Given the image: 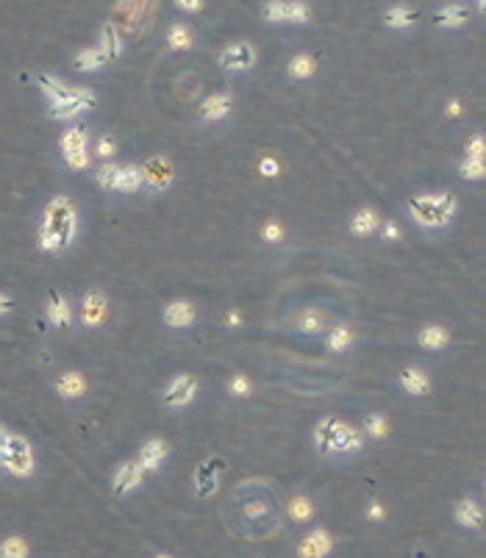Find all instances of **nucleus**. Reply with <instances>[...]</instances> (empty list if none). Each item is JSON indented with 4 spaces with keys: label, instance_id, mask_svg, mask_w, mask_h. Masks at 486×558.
<instances>
[{
    "label": "nucleus",
    "instance_id": "nucleus-18",
    "mask_svg": "<svg viewBox=\"0 0 486 558\" xmlns=\"http://www.w3.org/2000/svg\"><path fill=\"white\" fill-rule=\"evenodd\" d=\"M139 181H142V170H136V167H123V170H117V178H114V183H111V189H117V192H133V189L139 186Z\"/></svg>",
    "mask_w": 486,
    "mask_h": 558
},
{
    "label": "nucleus",
    "instance_id": "nucleus-44",
    "mask_svg": "<svg viewBox=\"0 0 486 558\" xmlns=\"http://www.w3.org/2000/svg\"><path fill=\"white\" fill-rule=\"evenodd\" d=\"M264 239L278 242V239H281V228H278V225H267V228H264Z\"/></svg>",
    "mask_w": 486,
    "mask_h": 558
},
{
    "label": "nucleus",
    "instance_id": "nucleus-5",
    "mask_svg": "<svg viewBox=\"0 0 486 558\" xmlns=\"http://www.w3.org/2000/svg\"><path fill=\"white\" fill-rule=\"evenodd\" d=\"M195 392H198V381L192 378V375H181L176 381L170 383V389L164 392V403L167 406H186L192 397H195Z\"/></svg>",
    "mask_w": 486,
    "mask_h": 558
},
{
    "label": "nucleus",
    "instance_id": "nucleus-34",
    "mask_svg": "<svg viewBox=\"0 0 486 558\" xmlns=\"http://www.w3.org/2000/svg\"><path fill=\"white\" fill-rule=\"evenodd\" d=\"M289 511H292V517H295V519H308V517H311V511H314V506L308 503L306 497H298V500H292V508H289Z\"/></svg>",
    "mask_w": 486,
    "mask_h": 558
},
{
    "label": "nucleus",
    "instance_id": "nucleus-49",
    "mask_svg": "<svg viewBox=\"0 0 486 558\" xmlns=\"http://www.w3.org/2000/svg\"><path fill=\"white\" fill-rule=\"evenodd\" d=\"M478 3H481V6H484V0H478Z\"/></svg>",
    "mask_w": 486,
    "mask_h": 558
},
{
    "label": "nucleus",
    "instance_id": "nucleus-33",
    "mask_svg": "<svg viewBox=\"0 0 486 558\" xmlns=\"http://www.w3.org/2000/svg\"><path fill=\"white\" fill-rule=\"evenodd\" d=\"M333 431H336V420H323V422H320V431H317V445H320V450H328V447H331Z\"/></svg>",
    "mask_w": 486,
    "mask_h": 558
},
{
    "label": "nucleus",
    "instance_id": "nucleus-14",
    "mask_svg": "<svg viewBox=\"0 0 486 558\" xmlns=\"http://www.w3.org/2000/svg\"><path fill=\"white\" fill-rule=\"evenodd\" d=\"M467 20H470V9H467V6H459V3L445 6V9L436 14V26H447V28L464 26Z\"/></svg>",
    "mask_w": 486,
    "mask_h": 558
},
{
    "label": "nucleus",
    "instance_id": "nucleus-24",
    "mask_svg": "<svg viewBox=\"0 0 486 558\" xmlns=\"http://www.w3.org/2000/svg\"><path fill=\"white\" fill-rule=\"evenodd\" d=\"M400 381H403V386L409 389L411 395H425V392H428V378L420 375L417 367H409V370L400 375Z\"/></svg>",
    "mask_w": 486,
    "mask_h": 558
},
{
    "label": "nucleus",
    "instance_id": "nucleus-22",
    "mask_svg": "<svg viewBox=\"0 0 486 558\" xmlns=\"http://www.w3.org/2000/svg\"><path fill=\"white\" fill-rule=\"evenodd\" d=\"M378 214L373 211V208H364V211H358L356 217H353V233H358V236H364V233H373V230L378 228Z\"/></svg>",
    "mask_w": 486,
    "mask_h": 558
},
{
    "label": "nucleus",
    "instance_id": "nucleus-12",
    "mask_svg": "<svg viewBox=\"0 0 486 558\" xmlns=\"http://www.w3.org/2000/svg\"><path fill=\"white\" fill-rule=\"evenodd\" d=\"M139 481H142V467H139V461H126V464L120 467L117 478H114V492H117V494H126V492L133 489Z\"/></svg>",
    "mask_w": 486,
    "mask_h": 558
},
{
    "label": "nucleus",
    "instance_id": "nucleus-15",
    "mask_svg": "<svg viewBox=\"0 0 486 558\" xmlns=\"http://www.w3.org/2000/svg\"><path fill=\"white\" fill-rule=\"evenodd\" d=\"M417 17H420L417 9H409V6H392V9L384 14V23L389 28H403V26L417 23Z\"/></svg>",
    "mask_w": 486,
    "mask_h": 558
},
{
    "label": "nucleus",
    "instance_id": "nucleus-37",
    "mask_svg": "<svg viewBox=\"0 0 486 558\" xmlns=\"http://www.w3.org/2000/svg\"><path fill=\"white\" fill-rule=\"evenodd\" d=\"M64 158H67V164H70V167H76V170H83V167L89 164V156H86V151L64 153Z\"/></svg>",
    "mask_w": 486,
    "mask_h": 558
},
{
    "label": "nucleus",
    "instance_id": "nucleus-17",
    "mask_svg": "<svg viewBox=\"0 0 486 558\" xmlns=\"http://www.w3.org/2000/svg\"><path fill=\"white\" fill-rule=\"evenodd\" d=\"M164 453H167L164 442H158V439L148 442V445L142 447V456H139V467H142V470H156V467L161 464Z\"/></svg>",
    "mask_w": 486,
    "mask_h": 558
},
{
    "label": "nucleus",
    "instance_id": "nucleus-20",
    "mask_svg": "<svg viewBox=\"0 0 486 558\" xmlns=\"http://www.w3.org/2000/svg\"><path fill=\"white\" fill-rule=\"evenodd\" d=\"M108 59L103 56L101 48H86V51H81L78 53V59H76V67L81 70V73H89V70H98V67H103Z\"/></svg>",
    "mask_w": 486,
    "mask_h": 558
},
{
    "label": "nucleus",
    "instance_id": "nucleus-36",
    "mask_svg": "<svg viewBox=\"0 0 486 558\" xmlns=\"http://www.w3.org/2000/svg\"><path fill=\"white\" fill-rule=\"evenodd\" d=\"M367 431H370V436H375V439H384L386 436V422L375 414V417H370L367 420Z\"/></svg>",
    "mask_w": 486,
    "mask_h": 558
},
{
    "label": "nucleus",
    "instance_id": "nucleus-19",
    "mask_svg": "<svg viewBox=\"0 0 486 558\" xmlns=\"http://www.w3.org/2000/svg\"><path fill=\"white\" fill-rule=\"evenodd\" d=\"M231 108V98L228 95H214V98H208L203 103V108H201V114H203V120H220V117H226Z\"/></svg>",
    "mask_w": 486,
    "mask_h": 558
},
{
    "label": "nucleus",
    "instance_id": "nucleus-16",
    "mask_svg": "<svg viewBox=\"0 0 486 558\" xmlns=\"http://www.w3.org/2000/svg\"><path fill=\"white\" fill-rule=\"evenodd\" d=\"M48 317H51L53 325L64 328L70 325V303L59 295V292H51V303H48Z\"/></svg>",
    "mask_w": 486,
    "mask_h": 558
},
{
    "label": "nucleus",
    "instance_id": "nucleus-43",
    "mask_svg": "<svg viewBox=\"0 0 486 558\" xmlns=\"http://www.w3.org/2000/svg\"><path fill=\"white\" fill-rule=\"evenodd\" d=\"M98 153H101V156H111V153H114V142H111L108 136H103L101 145H98Z\"/></svg>",
    "mask_w": 486,
    "mask_h": 558
},
{
    "label": "nucleus",
    "instance_id": "nucleus-41",
    "mask_svg": "<svg viewBox=\"0 0 486 558\" xmlns=\"http://www.w3.org/2000/svg\"><path fill=\"white\" fill-rule=\"evenodd\" d=\"M183 11H201L203 9V0H176Z\"/></svg>",
    "mask_w": 486,
    "mask_h": 558
},
{
    "label": "nucleus",
    "instance_id": "nucleus-8",
    "mask_svg": "<svg viewBox=\"0 0 486 558\" xmlns=\"http://www.w3.org/2000/svg\"><path fill=\"white\" fill-rule=\"evenodd\" d=\"M145 178H148V183L156 186V189H167L170 181H173V164L167 158H151L145 164Z\"/></svg>",
    "mask_w": 486,
    "mask_h": 558
},
{
    "label": "nucleus",
    "instance_id": "nucleus-42",
    "mask_svg": "<svg viewBox=\"0 0 486 558\" xmlns=\"http://www.w3.org/2000/svg\"><path fill=\"white\" fill-rule=\"evenodd\" d=\"M261 176H278V164L273 158H264L261 161Z\"/></svg>",
    "mask_w": 486,
    "mask_h": 558
},
{
    "label": "nucleus",
    "instance_id": "nucleus-26",
    "mask_svg": "<svg viewBox=\"0 0 486 558\" xmlns=\"http://www.w3.org/2000/svg\"><path fill=\"white\" fill-rule=\"evenodd\" d=\"M314 70H317V64H314V59L306 56V53L295 56L292 64H289V76L292 78H311L314 76Z\"/></svg>",
    "mask_w": 486,
    "mask_h": 558
},
{
    "label": "nucleus",
    "instance_id": "nucleus-2",
    "mask_svg": "<svg viewBox=\"0 0 486 558\" xmlns=\"http://www.w3.org/2000/svg\"><path fill=\"white\" fill-rule=\"evenodd\" d=\"M0 467L17 478H28L34 472V453L28 439L11 433L3 425H0Z\"/></svg>",
    "mask_w": 486,
    "mask_h": 558
},
{
    "label": "nucleus",
    "instance_id": "nucleus-50",
    "mask_svg": "<svg viewBox=\"0 0 486 558\" xmlns=\"http://www.w3.org/2000/svg\"><path fill=\"white\" fill-rule=\"evenodd\" d=\"M158 558H167V556H158Z\"/></svg>",
    "mask_w": 486,
    "mask_h": 558
},
{
    "label": "nucleus",
    "instance_id": "nucleus-46",
    "mask_svg": "<svg viewBox=\"0 0 486 558\" xmlns=\"http://www.w3.org/2000/svg\"><path fill=\"white\" fill-rule=\"evenodd\" d=\"M398 236H400V233H398V225L389 223V225H386V239H398Z\"/></svg>",
    "mask_w": 486,
    "mask_h": 558
},
{
    "label": "nucleus",
    "instance_id": "nucleus-27",
    "mask_svg": "<svg viewBox=\"0 0 486 558\" xmlns=\"http://www.w3.org/2000/svg\"><path fill=\"white\" fill-rule=\"evenodd\" d=\"M445 342H447V330H442L439 325H431V328H425L420 333V345L422 348L439 350V348H445Z\"/></svg>",
    "mask_w": 486,
    "mask_h": 558
},
{
    "label": "nucleus",
    "instance_id": "nucleus-1",
    "mask_svg": "<svg viewBox=\"0 0 486 558\" xmlns=\"http://www.w3.org/2000/svg\"><path fill=\"white\" fill-rule=\"evenodd\" d=\"M231 503H233V511H236L233 522H236V528L245 531V536L261 539V536H270V533L278 531V525H281V506H278L275 492L267 483H242Z\"/></svg>",
    "mask_w": 486,
    "mask_h": 558
},
{
    "label": "nucleus",
    "instance_id": "nucleus-3",
    "mask_svg": "<svg viewBox=\"0 0 486 558\" xmlns=\"http://www.w3.org/2000/svg\"><path fill=\"white\" fill-rule=\"evenodd\" d=\"M456 211L453 195H425L411 201V214L420 225H445Z\"/></svg>",
    "mask_w": 486,
    "mask_h": 558
},
{
    "label": "nucleus",
    "instance_id": "nucleus-45",
    "mask_svg": "<svg viewBox=\"0 0 486 558\" xmlns=\"http://www.w3.org/2000/svg\"><path fill=\"white\" fill-rule=\"evenodd\" d=\"M467 153H472V156H481V153H484V139L478 136L472 145H467Z\"/></svg>",
    "mask_w": 486,
    "mask_h": 558
},
{
    "label": "nucleus",
    "instance_id": "nucleus-21",
    "mask_svg": "<svg viewBox=\"0 0 486 558\" xmlns=\"http://www.w3.org/2000/svg\"><path fill=\"white\" fill-rule=\"evenodd\" d=\"M83 392H86V383H83V378L78 372H67V375L59 378V395L61 397H78Z\"/></svg>",
    "mask_w": 486,
    "mask_h": 558
},
{
    "label": "nucleus",
    "instance_id": "nucleus-48",
    "mask_svg": "<svg viewBox=\"0 0 486 558\" xmlns=\"http://www.w3.org/2000/svg\"><path fill=\"white\" fill-rule=\"evenodd\" d=\"M459 111H461V103L453 101V103H450V114H459Z\"/></svg>",
    "mask_w": 486,
    "mask_h": 558
},
{
    "label": "nucleus",
    "instance_id": "nucleus-28",
    "mask_svg": "<svg viewBox=\"0 0 486 558\" xmlns=\"http://www.w3.org/2000/svg\"><path fill=\"white\" fill-rule=\"evenodd\" d=\"M101 51L106 59H117L120 56V36H117V31L111 26L103 28V36H101Z\"/></svg>",
    "mask_w": 486,
    "mask_h": 558
},
{
    "label": "nucleus",
    "instance_id": "nucleus-4",
    "mask_svg": "<svg viewBox=\"0 0 486 558\" xmlns=\"http://www.w3.org/2000/svg\"><path fill=\"white\" fill-rule=\"evenodd\" d=\"M264 17L273 20V23H308L311 20V9H308L303 0H273V3H264Z\"/></svg>",
    "mask_w": 486,
    "mask_h": 558
},
{
    "label": "nucleus",
    "instance_id": "nucleus-7",
    "mask_svg": "<svg viewBox=\"0 0 486 558\" xmlns=\"http://www.w3.org/2000/svg\"><path fill=\"white\" fill-rule=\"evenodd\" d=\"M253 61H256V51L248 42H236V45H231L228 51L223 53V64L228 70H248Z\"/></svg>",
    "mask_w": 486,
    "mask_h": 558
},
{
    "label": "nucleus",
    "instance_id": "nucleus-6",
    "mask_svg": "<svg viewBox=\"0 0 486 558\" xmlns=\"http://www.w3.org/2000/svg\"><path fill=\"white\" fill-rule=\"evenodd\" d=\"M92 106H95V95H92L89 89H76V98L70 103L51 106V117H56V120H70V117H76V114L92 108Z\"/></svg>",
    "mask_w": 486,
    "mask_h": 558
},
{
    "label": "nucleus",
    "instance_id": "nucleus-10",
    "mask_svg": "<svg viewBox=\"0 0 486 558\" xmlns=\"http://www.w3.org/2000/svg\"><path fill=\"white\" fill-rule=\"evenodd\" d=\"M333 547L331 536L325 531H314L311 536L303 539V544H300V556L303 558H323L328 556V550Z\"/></svg>",
    "mask_w": 486,
    "mask_h": 558
},
{
    "label": "nucleus",
    "instance_id": "nucleus-31",
    "mask_svg": "<svg viewBox=\"0 0 486 558\" xmlns=\"http://www.w3.org/2000/svg\"><path fill=\"white\" fill-rule=\"evenodd\" d=\"M195 481H198V494H201V497L211 494V492L217 489V481H214V475H211V467H208V464H206V467H198Z\"/></svg>",
    "mask_w": 486,
    "mask_h": 558
},
{
    "label": "nucleus",
    "instance_id": "nucleus-25",
    "mask_svg": "<svg viewBox=\"0 0 486 558\" xmlns=\"http://www.w3.org/2000/svg\"><path fill=\"white\" fill-rule=\"evenodd\" d=\"M83 145H86V128H83V126L70 128V131L61 136V151H64V153L83 151Z\"/></svg>",
    "mask_w": 486,
    "mask_h": 558
},
{
    "label": "nucleus",
    "instance_id": "nucleus-13",
    "mask_svg": "<svg viewBox=\"0 0 486 558\" xmlns=\"http://www.w3.org/2000/svg\"><path fill=\"white\" fill-rule=\"evenodd\" d=\"M103 317H106V298L101 292L86 295V300H83V325H101Z\"/></svg>",
    "mask_w": 486,
    "mask_h": 558
},
{
    "label": "nucleus",
    "instance_id": "nucleus-35",
    "mask_svg": "<svg viewBox=\"0 0 486 558\" xmlns=\"http://www.w3.org/2000/svg\"><path fill=\"white\" fill-rule=\"evenodd\" d=\"M481 176H484L481 158H470V161L461 164V178H481Z\"/></svg>",
    "mask_w": 486,
    "mask_h": 558
},
{
    "label": "nucleus",
    "instance_id": "nucleus-9",
    "mask_svg": "<svg viewBox=\"0 0 486 558\" xmlns=\"http://www.w3.org/2000/svg\"><path fill=\"white\" fill-rule=\"evenodd\" d=\"M39 86H42V92L48 95L51 106H61V103H70L76 98V89L64 86L61 81H56V78H51V76H39Z\"/></svg>",
    "mask_w": 486,
    "mask_h": 558
},
{
    "label": "nucleus",
    "instance_id": "nucleus-47",
    "mask_svg": "<svg viewBox=\"0 0 486 558\" xmlns=\"http://www.w3.org/2000/svg\"><path fill=\"white\" fill-rule=\"evenodd\" d=\"M9 308H11V300H9L6 295H0V314H3V311H9Z\"/></svg>",
    "mask_w": 486,
    "mask_h": 558
},
{
    "label": "nucleus",
    "instance_id": "nucleus-39",
    "mask_svg": "<svg viewBox=\"0 0 486 558\" xmlns=\"http://www.w3.org/2000/svg\"><path fill=\"white\" fill-rule=\"evenodd\" d=\"M231 392H233L236 397H242V395H248V392H250V383H248V378H242V375H236V378L231 381Z\"/></svg>",
    "mask_w": 486,
    "mask_h": 558
},
{
    "label": "nucleus",
    "instance_id": "nucleus-32",
    "mask_svg": "<svg viewBox=\"0 0 486 558\" xmlns=\"http://www.w3.org/2000/svg\"><path fill=\"white\" fill-rule=\"evenodd\" d=\"M350 342H353V330L348 328V325H336V330H333L331 339H328V345H331L333 350H345Z\"/></svg>",
    "mask_w": 486,
    "mask_h": 558
},
{
    "label": "nucleus",
    "instance_id": "nucleus-38",
    "mask_svg": "<svg viewBox=\"0 0 486 558\" xmlns=\"http://www.w3.org/2000/svg\"><path fill=\"white\" fill-rule=\"evenodd\" d=\"M117 170H120V167H111V164H106L101 173H98V181H101L103 186H108V189H111V183H114V178H117Z\"/></svg>",
    "mask_w": 486,
    "mask_h": 558
},
{
    "label": "nucleus",
    "instance_id": "nucleus-11",
    "mask_svg": "<svg viewBox=\"0 0 486 558\" xmlns=\"http://www.w3.org/2000/svg\"><path fill=\"white\" fill-rule=\"evenodd\" d=\"M164 320H167V325H173V328H189L192 320H195V308H192V303H186V300H176V303L167 305Z\"/></svg>",
    "mask_w": 486,
    "mask_h": 558
},
{
    "label": "nucleus",
    "instance_id": "nucleus-40",
    "mask_svg": "<svg viewBox=\"0 0 486 558\" xmlns=\"http://www.w3.org/2000/svg\"><path fill=\"white\" fill-rule=\"evenodd\" d=\"M300 328L303 330H320V317H317L314 311H306V314L300 317Z\"/></svg>",
    "mask_w": 486,
    "mask_h": 558
},
{
    "label": "nucleus",
    "instance_id": "nucleus-29",
    "mask_svg": "<svg viewBox=\"0 0 486 558\" xmlns=\"http://www.w3.org/2000/svg\"><path fill=\"white\" fill-rule=\"evenodd\" d=\"M167 42H170L173 51H186L192 45V31L186 26H173L167 34Z\"/></svg>",
    "mask_w": 486,
    "mask_h": 558
},
{
    "label": "nucleus",
    "instance_id": "nucleus-30",
    "mask_svg": "<svg viewBox=\"0 0 486 558\" xmlns=\"http://www.w3.org/2000/svg\"><path fill=\"white\" fill-rule=\"evenodd\" d=\"M26 556H28V544L23 539H17V536H11V539H6L0 544V558H26Z\"/></svg>",
    "mask_w": 486,
    "mask_h": 558
},
{
    "label": "nucleus",
    "instance_id": "nucleus-23",
    "mask_svg": "<svg viewBox=\"0 0 486 558\" xmlns=\"http://www.w3.org/2000/svg\"><path fill=\"white\" fill-rule=\"evenodd\" d=\"M456 519H459L461 525H467V528H478L481 525V508L475 506V503H470V500H464L456 508Z\"/></svg>",
    "mask_w": 486,
    "mask_h": 558
}]
</instances>
